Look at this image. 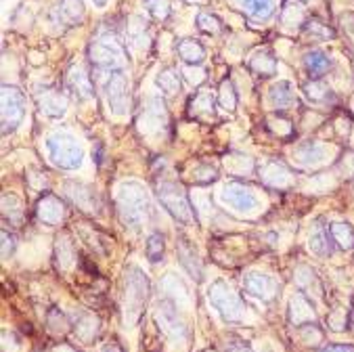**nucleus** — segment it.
I'll use <instances>...</instances> for the list:
<instances>
[{
	"label": "nucleus",
	"mask_w": 354,
	"mask_h": 352,
	"mask_svg": "<svg viewBox=\"0 0 354 352\" xmlns=\"http://www.w3.org/2000/svg\"><path fill=\"white\" fill-rule=\"evenodd\" d=\"M57 13H59V21H63V24H69V26L80 24L84 17L82 0H61Z\"/></svg>",
	"instance_id": "f257e3e1"
},
{
	"label": "nucleus",
	"mask_w": 354,
	"mask_h": 352,
	"mask_svg": "<svg viewBox=\"0 0 354 352\" xmlns=\"http://www.w3.org/2000/svg\"><path fill=\"white\" fill-rule=\"evenodd\" d=\"M304 65L308 69L310 78H321L327 72V69L331 67V59L323 50H310L304 57Z\"/></svg>",
	"instance_id": "f03ea898"
},
{
	"label": "nucleus",
	"mask_w": 354,
	"mask_h": 352,
	"mask_svg": "<svg viewBox=\"0 0 354 352\" xmlns=\"http://www.w3.org/2000/svg\"><path fill=\"white\" fill-rule=\"evenodd\" d=\"M270 101H272V105H274L279 111L288 109V107L294 103V89H292V84H288V82H279L277 86H272V91H270Z\"/></svg>",
	"instance_id": "7ed1b4c3"
},
{
	"label": "nucleus",
	"mask_w": 354,
	"mask_h": 352,
	"mask_svg": "<svg viewBox=\"0 0 354 352\" xmlns=\"http://www.w3.org/2000/svg\"><path fill=\"white\" fill-rule=\"evenodd\" d=\"M248 290L254 294V296H258V298H272V281L268 279V277H262V275H250V279H248Z\"/></svg>",
	"instance_id": "20e7f679"
},
{
	"label": "nucleus",
	"mask_w": 354,
	"mask_h": 352,
	"mask_svg": "<svg viewBox=\"0 0 354 352\" xmlns=\"http://www.w3.org/2000/svg\"><path fill=\"white\" fill-rule=\"evenodd\" d=\"M329 231H331L333 241H335L342 250H350V248H354V231H352V227H350V225L337 223V225H333Z\"/></svg>",
	"instance_id": "39448f33"
},
{
	"label": "nucleus",
	"mask_w": 354,
	"mask_h": 352,
	"mask_svg": "<svg viewBox=\"0 0 354 352\" xmlns=\"http://www.w3.org/2000/svg\"><path fill=\"white\" fill-rule=\"evenodd\" d=\"M178 55L185 63H199L203 59V46L197 44L195 40H183L178 44Z\"/></svg>",
	"instance_id": "423d86ee"
},
{
	"label": "nucleus",
	"mask_w": 354,
	"mask_h": 352,
	"mask_svg": "<svg viewBox=\"0 0 354 352\" xmlns=\"http://www.w3.org/2000/svg\"><path fill=\"white\" fill-rule=\"evenodd\" d=\"M292 311H298V315H292V321H294L296 325L315 321V313H313L310 304H308L302 296H298V298L292 300Z\"/></svg>",
	"instance_id": "0eeeda50"
},
{
	"label": "nucleus",
	"mask_w": 354,
	"mask_h": 352,
	"mask_svg": "<svg viewBox=\"0 0 354 352\" xmlns=\"http://www.w3.org/2000/svg\"><path fill=\"white\" fill-rule=\"evenodd\" d=\"M241 3L256 19H266L272 13V0H241Z\"/></svg>",
	"instance_id": "6e6552de"
},
{
	"label": "nucleus",
	"mask_w": 354,
	"mask_h": 352,
	"mask_svg": "<svg viewBox=\"0 0 354 352\" xmlns=\"http://www.w3.org/2000/svg\"><path fill=\"white\" fill-rule=\"evenodd\" d=\"M310 250L319 256H327L331 254V243H329V233L327 231H317L313 237H310Z\"/></svg>",
	"instance_id": "1a4fd4ad"
},
{
	"label": "nucleus",
	"mask_w": 354,
	"mask_h": 352,
	"mask_svg": "<svg viewBox=\"0 0 354 352\" xmlns=\"http://www.w3.org/2000/svg\"><path fill=\"white\" fill-rule=\"evenodd\" d=\"M197 26L205 34H218L223 30V24L216 17H212L209 13H199L197 15Z\"/></svg>",
	"instance_id": "9d476101"
},
{
	"label": "nucleus",
	"mask_w": 354,
	"mask_h": 352,
	"mask_svg": "<svg viewBox=\"0 0 354 352\" xmlns=\"http://www.w3.org/2000/svg\"><path fill=\"white\" fill-rule=\"evenodd\" d=\"M158 84L168 93V95H174L176 91H178V86H180V82H178V76H174V72L172 69H166V72H162L160 74V78H158Z\"/></svg>",
	"instance_id": "9b49d317"
},
{
	"label": "nucleus",
	"mask_w": 354,
	"mask_h": 352,
	"mask_svg": "<svg viewBox=\"0 0 354 352\" xmlns=\"http://www.w3.org/2000/svg\"><path fill=\"white\" fill-rule=\"evenodd\" d=\"M164 254V237L162 235H151L147 241V258L151 262H158Z\"/></svg>",
	"instance_id": "f8f14e48"
},
{
	"label": "nucleus",
	"mask_w": 354,
	"mask_h": 352,
	"mask_svg": "<svg viewBox=\"0 0 354 352\" xmlns=\"http://www.w3.org/2000/svg\"><path fill=\"white\" fill-rule=\"evenodd\" d=\"M304 30H306L310 36H321V38H333V36H335V32H333L329 26H325L323 21H319V19L308 21V24L304 26Z\"/></svg>",
	"instance_id": "ddd939ff"
},
{
	"label": "nucleus",
	"mask_w": 354,
	"mask_h": 352,
	"mask_svg": "<svg viewBox=\"0 0 354 352\" xmlns=\"http://www.w3.org/2000/svg\"><path fill=\"white\" fill-rule=\"evenodd\" d=\"M262 59H266L268 61V69H266V72L264 74H268L270 76V72L274 74V59H270V55H262ZM254 67H258V69H262V61H260V55L254 59V63H252Z\"/></svg>",
	"instance_id": "4468645a"
},
{
	"label": "nucleus",
	"mask_w": 354,
	"mask_h": 352,
	"mask_svg": "<svg viewBox=\"0 0 354 352\" xmlns=\"http://www.w3.org/2000/svg\"><path fill=\"white\" fill-rule=\"evenodd\" d=\"M319 352H354V346H346V344H333V346H325Z\"/></svg>",
	"instance_id": "2eb2a0df"
},
{
	"label": "nucleus",
	"mask_w": 354,
	"mask_h": 352,
	"mask_svg": "<svg viewBox=\"0 0 354 352\" xmlns=\"http://www.w3.org/2000/svg\"><path fill=\"white\" fill-rule=\"evenodd\" d=\"M3 239H5V250H3V256H5V258H9V235H7V231H3ZM11 246H13V241H11Z\"/></svg>",
	"instance_id": "dca6fc26"
},
{
	"label": "nucleus",
	"mask_w": 354,
	"mask_h": 352,
	"mask_svg": "<svg viewBox=\"0 0 354 352\" xmlns=\"http://www.w3.org/2000/svg\"><path fill=\"white\" fill-rule=\"evenodd\" d=\"M103 352H122L115 344H111V346H105V350Z\"/></svg>",
	"instance_id": "f3484780"
},
{
	"label": "nucleus",
	"mask_w": 354,
	"mask_h": 352,
	"mask_svg": "<svg viewBox=\"0 0 354 352\" xmlns=\"http://www.w3.org/2000/svg\"><path fill=\"white\" fill-rule=\"evenodd\" d=\"M95 3H97V5H99V7H103V5H105V3H107V0H95Z\"/></svg>",
	"instance_id": "a211bd4d"
},
{
	"label": "nucleus",
	"mask_w": 354,
	"mask_h": 352,
	"mask_svg": "<svg viewBox=\"0 0 354 352\" xmlns=\"http://www.w3.org/2000/svg\"><path fill=\"white\" fill-rule=\"evenodd\" d=\"M352 325H354V315H352Z\"/></svg>",
	"instance_id": "6ab92c4d"
}]
</instances>
